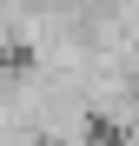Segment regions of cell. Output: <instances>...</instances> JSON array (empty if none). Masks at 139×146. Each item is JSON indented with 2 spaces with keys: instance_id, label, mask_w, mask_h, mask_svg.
Segmentation results:
<instances>
[{
  "instance_id": "cell-2",
  "label": "cell",
  "mask_w": 139,
  "mask_h": 146,
  "mask_svg": "<svg viewBox=\"0 0 139 146\" xmlns=\"http://www.w3.org/2000/svg\"><path fill=\"white\" fill-rule=\"evenodd\" d=\"M126 73H132V80H139V46H132V53H126Z\"/></svg>"
},
{
  "instance_id": "cell-1",
  "label": "cell",
  "mask_w": 139,
  "mask_h": 146,
  "mask_svg": "<svg viewBox=\"0 0 139 146\" xmlns=\"http://www.w3.org/2000/svg\"><path fill=\"white\" fill-rule=\"evenodd\" d=\"M53 7H66V13H86V7H93V0H53Z\"/></svg>"
}]
</instances>
